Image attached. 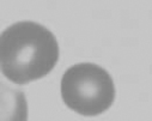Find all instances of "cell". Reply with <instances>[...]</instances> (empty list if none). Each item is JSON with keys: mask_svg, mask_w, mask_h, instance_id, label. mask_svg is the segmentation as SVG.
Instances as JSON below:
<instances>
[{"mask_svg": "<svg viewBox=\"0 0 152 121\" xmlns=\"http://www.w3.org/2000/svg\"><path fill=\"white\" fill-rule=\"evenodd\" d=\"M115 85L109 72L92 62L75 64L61 79V97L73 111L97 116L108 110L115 100Z\"/></svg>", "mask_w": 152, "mask_h": 121, "instance_id": "cell-2", "label": "cell"}, {"mask_svg": "<svg viewBox=\"0 0 152 121\" xmlns=\"http://www.w3.org/2000/svg\"><path fill=\"white\" fill-rule=\"evenodd\" d=\"M58 60L56 38L40 23L17 22L0 34V68L18 85L46 77Z\"/></svg>", "mask_w": 152, "mask_h": 121, "instance_id": "cell-1", "label": "cell"}, {"mask_svg": "<svg viewBox=\"0 0 152 121\" xmlns=\"http://www.w3.org/2000/svg\"><path fill=\"white\" fill-rule=\"evenodd\" d=\"M0 121H28L25 94L0 76Z\"/></svg>", "mask_w": 152, "mask_h": 121, "instance_id": "cell-3", "label": "cell"}]
</instances>
